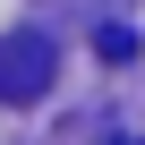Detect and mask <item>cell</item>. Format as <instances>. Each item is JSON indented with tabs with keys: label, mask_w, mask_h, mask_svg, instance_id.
Returning a JSON list of instances; mask_svg holds the SVG:
<instances>
[{
	"label": "cell",
	"mask_w": 145,
	"mask_h": 145,
	"mask_svg": "<svg viewBox=\"0 0 145 145\" xmlns=\"http://www.w3.org/2000/svg\"><path fill=\"white\" fill-rule=\"evenodd\" d=\"M94 51H103V60H128V51H137V34H128V26H103V34H94Z\"/></svg>",
	"instance_id": "cell-2"
},
{
	"label": "cell",
	"mask_w": 145,
	"mask_h": 145,
	"mask_svg": "<svg viewBox=\"0 0 145 145\" xmlns=\"http://www.w3.org/2000/svg\"><path fill=\"white\" fill-rule=\"evenodd\" d=\"M60 77V43L17 26V34H0V103H43Z\"/></svg>",
	"instance_id": "cell-1"
},
{
	"label": "cell",
	"mask_w": 145,
	"mask_h": 145,
	"mask_svg": "<svg viewBox=\"0 0 145 145\" xmlns=\"http://www.w3.org/2000/svg\"><path fill=\"white\" fill-rule=\"evenodd\" d=\"M111 145H145V137H111Z\"/></svg>",
	"instance_id": "cell-3"
}]
</instances>
